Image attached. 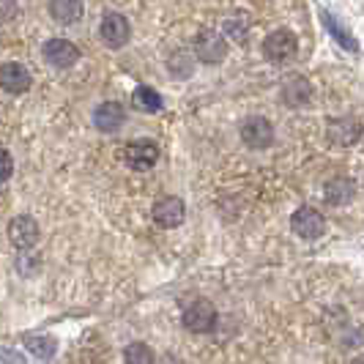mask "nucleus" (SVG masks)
Masks as SVG:
<instances>
[{"label": "nucleus", "mask_w": 364, "mask_h": 364, "mask_svg": "<svg viewBox=\"0 0 364 364\" xmlns=\"http://www.w3.org/2000/svg\"><path fill=\"white\" fill-rule=\"evenodd\" d=\"M299 53V38L293 31L288 28H279V31H272L266 41H263V55H266V60H272V63H285V60H291L293 55Z\"/></svg>", "instance_id": "f257e3e1"}, {"label": "nucleus", "mask_w": 364, "mask_h": 364, "mask_svg": "<svg viewBox=\"0 0 364 364\" xmlns=\"http://www.w3.org/2000/svg\"><path fill=\"white\" fill-rule=\"evenodd\" d=\"M99 38H102V44L107 47V50H121V47H127L129 38H132V25H129V19L124 14H118V11H109L102 17V25H99Z\"/></svg>", "instance_id": "f03ea898"}, {"label": "nucleus", "mask_w": 364, "mask_h": 364, "mask_svg": "<svg viewBox=\"0 0 364 364\" xmlns=\"http://www.w3.org/2000/svg\"><path fill=\"white\" fill-rule=\"evenodd\" d=\"M181 323L183 328H189L195 334H208V331H214V326H217V310H214L211 301L198 299V301H192V304L183 307Z\"/></svg>", "instance_id": "7ed1b4c3"}, {"label": "nucleus", "mask_w": 364, "mask_h": 364, "mask_svg": "<svg viewBox=\"0 0 364 364\" xmlns=\"http://www.w3.org/2000/svg\"><path fill=\"white\" fill-rule=\"evenodd\" d=\"M291 230L299 238H304V241H315V238L323 236V230H326V219H323V214H321L318 208L301 205V208L293 211Z\"/></svg>", "instance_id": "20e7f679"}, {"label": "nucleus", "mask_w": 364, "mask_h": 364, "mask_svg": "<svg viewBox=\"0 0 364 364\" xmlns=\"http://www.w3.org/2000/svg\"><path fill=\"white\" fill-rule=\"evenodd\" d=\"M238 134H241L244 146L252 148V151H263V148H269L274 143L272 121H269V118H263V115H250V118L241 124Z\"/></svg>", "instance_id": "39448f33"}, {"label": "nucleus", "mask_w": 364, "mask_h": 364, "mask_svg": "<svg viewBox=\"0 0 364 364\" xmlns=\"http://www.w3.org/2000/svg\"><path fill=\"white\" fill-rule=\"evenodd\" d=\"M195 55L200 58L203 63L217 66L228 58V41L219 31H200L195 36Z\"/></svg>", "instance_id": "423d86ee"}, {"label": "nucleus", "mask_w": 364, "mask_h": 364, "mask_svg": "<svg viewBox=\"0 0 364 364\" xmlns=\"http://www.w3.org/2000/svg\"><path fill=\"white\" fill-rule=\"evenodd\" d=\"M124 162L132 170H148L159 162V146L154 140H132L124 146Z\"/></svg>", "instance_id": "0eeeda50"}, {"label": "nucleus", "mask_w": 364, "mask_h": 364, "mask_svg": "<svg viewBox=\"0 0 364 364\" xmlns=\"http://www.w3.org/2000/svg\"><path fill=\"white\" fill-rule=\"evenodd\" d=\"M151 217L154 222L164 228V230H170V228H178L186 217V205H183L181 198H176V195H170V198H162V200L154 203V208H151Z\"/></svg>", "instance_id": "6e6552de"}, {"label": "nucleus", "mask_w": 364, "mask_h": 364, "mask_svg": "<svg viewBox=\"0 0 364 364\" xmlns=\"http://www.w3.org/2000/svg\"><path fill=\"white\" fill-rule=\"evenodd\" d=\"M44 60L55 69H72L74 63L80 60V50L69 38H50L44 44Z\"/></svg>", "instance_id": "1a4fd4ad"}, {"label": "nucleus", "mask_w": 364, "mask_h": 364, "mask_svg": "<svg viewBox=\"0 0 364 364\" xmlns=\"http://www.w3.org/2000/svg\"><path fill=\"white\" fill-rule=\"evenodd\" d=\"M31 85H33V80H31V72L17 63V60H9V63H3L0 66V88L6 93H28L31 91Z\"/></svg>", "instance_id": "9d476101"}, {"label": "nucleus", "mask_w": 364, "mask_h": 364, "mask_svg": "<svg viewBox=\"0 0 364 364\" xmlns=\"http://www.w3.org/2000/svg\"><path fill=\"white\" fill-rule=\"evenodd\" d=\"M9 238H11V244H14L17 250H31V247H36L38 222L33 217H28V214L14 217L11 225H9Z\"/></svg>", "instance_id": "9b49d317"}, {"label": "nucleus", "mask_w": 364, "mask_h": 364, "mask_svg": "<svg viewBox=\"0 0 364 364\" xmlns=\"http://www.w3.org/2000/svg\"><path fill=\"white\" fill-rule=\"evenodd\" d=\"M124 121H127V109L121 107L118 102H102L99 107L93 109V127L99 129V132H118V129L124 127Z\"/></svg>", "instance_id": "f8f14e48"}, {"label": "nucleus", "mask_w": 364, "mask_h": 364, "mask_svg": "<svg viewBox=\"0 0 364 364\" xmlns=\"http://www.w3.org/2000/svg\"><path fill=\"white\" fill-rule=\"evenodd\" d=\"M312 99V85L301 77V74H293L288 77V82L282 85V102L288 105V107H304V105H310Z\"/></svg>", "instance_id": "ddd939ff"}, {"label": "nucleus", "mask_w": 364, "mask_h": 364, "mask_svg": "<svg viewBox=\"0 0 364 364\" xmlns=\"http://www.w3.org/2000/svg\"><path fill=\"white\" fill-rule=\"evenodd\" d=\"M85 14L82 0H50V17L58 25H77Z\"/></svg>", "instance_id": "4468645a"}, {"label": "nucleus", "mask_w": 364, "mask_h": 364, "mask_svg": "<svg viewBox=\"0 0 364 364\" xmlns=\"http://www.w3.org/2000/svg\"><path fill=\"white\" fill-rule=\"evenodd\" d=\"M359 137H362V124L359 121L340 118V121H331L328 124V140L334 146H353Z\"/></svg>", "instance_id": "2eb2a0df"}, {"label": "nucleus", "mask_w": 364, "mask_h": 364, "mask_svg": "<svg viewBox=\"0 0 364 364\" xmlns=\"http://www.w3.org/2000/svg\"><path fill=\"white\" fill-rule=\"evenodd\" d=\"M323 195H326V203L331 205H348V203L353 200V195H356V186L350 178H331V181L323 186Z\"/></svg>", "instance_id": "dca6fc26"}, {"label": "nucleus", "mask_w": 364, "mask_h": 364, "mask_svg": "<svg viewBox=\"0 0 364 364\" xmlns=\"http://www.w3.org/2000/svg\"><path fill=\"white\" fill-rule=\"evenodd\" d=\"M132 105L140 109V112H159L164 102H162V96L154 91V88L140 85V88H134V93H132Z\"/></svg>", "instance_id": "f3484780"}, {"label": "nucleus", "mask_w": 364, "mask_h": 364, "mask_svg": "<svg viewBox=\"0 0 364 364\" xmlns=\"http://www.w3.org/2000/svg\"><path fill=\"white\" fill-rule=\"evenodd\" d=\"M25 348L33 353V356H38L41 362H50L55 356V340L53 337H47V334H28L25 337Z\"/></svg>", "instance_id": "a211bd4d"}, {"label": "nucleus", "mask_w": 364, "mask_h": 364, "mask_svg": "<svg viewBox=\"0 0 364 364\" xmlns=\"http://www.w3.org/2000/svg\"><path fill=\"white\" fill-rule=\"evenodd\" d=\"M124 364H154V350L146 343H132L124 350Z\"/></svg>", "instance_id": "6ab92c4d"}, {"label": "nucleus", "mask_w": 364, "mask_h": 364, "mask_svg": "<svg viewBox=\"0 0 364 364\" xmlns=\"http://www.w3.org/2000/svg\"><path fill=\"white\" fill-rule=\"evenodd\" d=\"M247 28H250V19H247V14H236V17L225 19V31H228L230 36H236V41H244V36H247Z\"/></svg>", "instance_id": "aec40b11"}, {"label": "nucleus", "mask_w": 364, "mask_h": 364, "mask_svg": "<svg viewBox=\"0 0 364 364\" xmlns=\"http://www.w3.org/2000/svg\"><path fill=\"white\" fill-rule=\"evenodd\" d=\"M323 22H326L328 31H331L334 36L340 38V44H343V47H348V50H356V41H353V38L348 36L346 31H343V28H340V25L334 22V17H331V14H323Z\"/></svg>", "instance_id": "412c9836"}, {"label": "nucleus", "mask_w": 364, "mask_h": 364, "mask_svg": "<svg viewBox=\"0 0 364 364\" xmlns=\"http://www.w3.org/2000/svg\"><path fill=\"white\" fill-rule=\"evenodd\" d=\"M19 14V6L17 0H0V25H9L14 22Z\"/></svg>", "instance_id": "4be33fe9"}, {"label": "nucleus", "mask_w": 364, "mask_h": 364, "mask_svg": "<svg viewBox=\"0 0 364 364\" xmlns=\"http://www.w3.org/2000/svg\"><path fill=\"white\" fill-rule=\"evenodd\" d=\"M11 173H14V156H11L6 148H0V183L9 181Z\"/></svg>", "instance_id": "5701e85b"}, {"label": "nucleus", "mask_w": 364, "mask_h": 364, "mask_svg": "<svg viewBox=\"0 0 364 364\" xmlns=\"http://www.w3.org/2000/svg\"><path fill=\"white\" fill-rule=\"evenodd\" d=\"M0 364H28L25 356L17 353L14 348H0Z\"/></svg>", "instance_id": "b1692460"}, {"label": "nucleus", "mask_w": 364, "mask_h": 364, "mask_svg": "<svg viewBox=\"0 0 364 364\" xmlns=\"http://www.w3.org/2000/svg\"><path fill=\"white\" fill-rule=\"evenodd\" d=\"M353 364H364V359H362V356H356V359H353Z\"/></svg>", "instance_id": "393cba45"}]
</instances>
